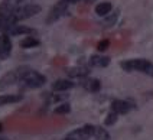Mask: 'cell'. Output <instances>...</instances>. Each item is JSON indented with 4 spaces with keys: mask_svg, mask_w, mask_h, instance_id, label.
Listing matches in <instances>:
<instances>
[{
    "mask_svg": "<svg viewBox=\"0 0 153 140\" xmlns=\"http://www.w3.org/2000/svg\"><path fill=\"white\" fill-rule=\"evenodd\" d=\"M71 111V107H69L68 103H65V104H61L58 105L56 108H55V113L56 114H67Z\"/></svg>",
    "mask_w": 153,
    "mask_h": 140,
    "instance_id": "ffe728a7",
    "label": "cell"
},
{
    "mask_svg": "<svg viewBox=\"0 0 153 140\" xmlns=\"http://www.w3.org/2000/svg\"><path fill=\"white\" fill-rule=\"evenodd\" d=\"M81 1H84V3H94L95 0H81Z\"/></svg>",
    "mask_w": 153,
    "mask_h": 140,
    "instance_id": "603a6c76",
    "label": "cell"
},
{
    "mask_svg": "<svg viewBox=\"0 0 153 140\" xmlns=\"http://www.w3.org/2000/svg\"><path fill=\"white\" fill-rule=\"evenodd\" d=\"M90 64L93 67H98V68H104L110 64V58L108 56H101V55H93L90 58Z\"/></svg>",
    "mask_w": 153,
    "mask_h": 140,
    "instance_id": "30bf717a",
    "label": "cell"
},
{
    "mask_svg": "<svg viewBox=\"0 0 153 140\" xmlns=\"http://www.w3.org/2000/svg\"><path fill=\"white\" fill-rule=\"evenodd\" d=\"M90 74V71L84 68V67H76V68H71L68 71V75L72 77V78H82V77H87Z\"/></svg>",
    "mask_w": 153,
    "mask_h": 140,
    "instance_id": "5bb4252c",
    "label": "cell"
},
{
    "mask_svg": "<svg viewBox=\"0 0 153 140\" xmlns=\"http://www.w3.org/2000/svg\"><path fill=\"white\" fill-rule=\"evenodd\" d=\"M39 12H41V6H38V4H26V6L17 7L13 12V18H15L16 22H19V20H23V19L32 18L35 15H38Z\"/></svg>",
    "mask_w": 153,
    "mask_h": 140,
    "instance_id": "277c9868",
    "label": "cell"
},
{
    "mask_svg": "<svg viewBox=\"0 0 153 140\" xmlns=\"http://www.w3.org/2000/svg\"><path fill=\"white\" fill-rule=\"evenodd\" d=\"M38 45H39V41L35 39L33 36H27V38H25V39L20 42V46H22V48H33V46H38Z\"/></svg>",
    "mask_w": 153,
    "mask_h": 140,
    "instance_id": "2e32d148",
    "label": "cell"
},
{
    "mask_svg": "<svg viewBox=\"0 0 153 140\" xmlns=\"http://www.w3.org/2000/svg\"><path fill=\"white\" fill-rule=\"evenodd\" d=\"M94 131H95V127L91 124H87L81 129L71 131L64 140H88L91 136H94Z\"/></svg>",
    "mask_w": 153,
    "mask_h": 140,
    "instance_id": "5b68a950",
    "label": "cell"
},
{
    "mask_svg": "<svg viewBox=\"0 0 153 140\" xmlns=\"http://www.w3.org/2000/svg\"><path fill=\"white\" fill-rule=\"evenodd\" d=\"M119 18V10H116V12H113V13H108L107 15V18L104 20V26H113L114 23H116V20Z\"/></svg>",
    "mask_w": 153,
    "mask_h": 140,
    "instance_id": "ac0fdd59",
    "label": "cell"
},
{
    "mask_svg": "<svg viewBox=\"0 0 153 140\" xmlns=\"http://www.w3.org/2000/svg\"><path fill=\"white\" fill-rule=\"evenodd\" d=\"M0 130H1V124H0Z\"/></svg>",
    "mask_w": 153,
    "mask_h": 140,
    "instance_id": "d4e9b609",
    "label": "cell"
},
{
    "mask_svg": "<svg viewBox=\"0 0 153 140\" xmlns=\"http://www.w3.org/2000/svg\"><path fill=\"white\" fill-rule=\"evenodd\" d=\"M111 108L117 114H126L133 108V105L127 103V101H123V100H114L113 104H111Z\"/></svg>",
    "mask_w": 153,
    "mask_h": 140,
    "instance_id": "9c48e42d",
    "label": "cell"
},
{
    "mask_svg": "<svg viewBox=\"0 0 153 140\" xmlns=\"http://www.w3.org/2000/svg\"><path fill=\"white\" fill-rule=\"evenodd\" d=\"M117 116H119V114L116 113V111L108 113L107 114V117H105V120H104V124H105V126H113L114 123L117 121Z\"/></svg>",
    "mask_w": 153,
    "mask_h": 140,
    "instance_id": "d6986e66",
    "label": "cell"
},
{
    "mask_svg": "<svg viewBox=\"0 0 153 140\" xmlns=\"http://www.w3.org/2000/svg\"><path fill=\"white\" fill-rule=\"evenodd\" d=\"M68 4H69L68 0H59V1H58V3L51 9L49 15H48V18H46V23H52V22L58 20V19L67 12Z\"/></svg>",
    "mask_w": 153,
    "mask_h": 140,
    "instance_id": "8992f818",
    "label": "cell"
},
{
    "mask_svg": "<svg viewBox=\"0 0 153 140\" xmlns=\"http://www.w3.org/2000/svg\"><path fill=\"white\" fill-rule=\"evenodd\" d=\"M76 1H79V0H68V3H76Z\"/></svg>",
    "mask_w": 153,
    "mask_h": 140,
    "instance_id": "cb8c5ba5",
    "label": "cell"
},
{
    "mask_svg": "<svg viewBox=\"0 0 153 140\" xmlns=\"http://www.w3.org/2000/svg\"><path fill=\"white\" fill-rule=\"evenodd\" d=\"M111 9H113L111 3H108V1H102V3H100V4L95 6V13H97L98 16H107V15L111 12Z\"/></svg>",
    "mask_w": 153,
    "mask_h": 140,
    "instance_id": "4fadbf2b",
    "label": "cell"
},
{
    "mask_svg": "<svg viewBox=\"0 0 153 140\" xmlns=\"http://www.w3.org/2000/svg\"><path fill=\"white\" fill-rule=\"evenodd\" d=\"M82 87L88 91H91V93H97L101 88V84H100L98 79H85L82 82Z\"/></svg>",
    "mask_w": 153,
    "mask_h": 140,
    "instance_id": "9a60e30c",
    "label": "cell"
},
{
    "mask_svg": "<svg viewBox=\"0 0 153 140\" xmlns=\"http://www.w3.org/2000/svg\"><path fill=\"white\" fill-rule=\"evenodd\" d=\"M121 68L124 71H139V72H143L145 74L146 71L149 70V67L152 65V62L147 61V59H128V61H124L120 64Z\"/></svg>",
    "mask_w": 153,
    "mask_h": 140,
    "instance_id": "3957f363",
    "label": "cell"
},
{
    "mask_svg": "<svg viewBox=\"0 0 153 140\" xmlns=\"http://www.w3.org/2000/svg\"><path fill=\"white\" fill-rule=\"evenodd\" d=\"M108 45H110V42H108L107 39H102V41H100V42H98V45H97V49H98L100 52H102V51H105V49L108 48Z\"/></svg>",
    "mask_w": 153,
    "mask_h": 140,
    "instance_id": "44dd1931",
    "label": "cell"
},
{
    "mask_svg": "<svg viewBox=\"0 0 153 140\" xmlns=\"http://www.w3.org/2000/svg\"><path fill=\"white\" fill-rule=\"evenodd\" d=\"M22 82H23L27 88H39L46 82V78L43 77L42 74H39V72H36V71H33V70H29L25 75H23Z\"/></svg>",
    "mask_w": 153,
    "mask_h": 140,
    "instance_id": "7a4b0ae2",
    "label": "cell"
},
{
    "mask_svg": "<svg viewBox=\"0 0 153 140\" xmlns=\"http://www.w3.org/2000/svg\"><path fill=\"white\" fill-rule=\"evenodd\" d=\"M72 87H74V82H71L69 79H58L52 85L55 91H67V90H71Z\"/></svg>",
    "mask_w": 153,
    "mask_h": 140,
    "instance_id": "8fae6325",
    "label": "cell"
},
{
    "mask_svg": "<svg viewBox=\"0 0 153 140\" xmlns=\"http://www.w3.org/2000/svg\"><path fill=\"white\" fill-rule=\"evenodd\" d=\"M12 52V42H10V38L9 35L3 33L0 35V58L1 59H6Z\"/></svg>",
    "mask_w": 153,
    "mask_h": 140,
    "instance_id": "52a82bcc",
    "label": "cell"
},
{
    "mask_svg": "<svg viewBox=\"0 0 153 140\" xmlns=\"http://www.w3.org/2000/svg\"><path fill=\"white\" fill-rule=\"evenodd\" d=\"M20 100H22V96H19V94H4V96H0V105L19 103Z\"/></svg>",
    "mask_w": 153,
    "mask_h": 140,
    "instance_id": "7c38bea8",
    "label": "cell"
},
{
    "mask_svg": "<svg viewBox=\"0 0 153 140\" xmlns=\"http://www.w3.org/2000/svg\"><path fill=\"white\" fill-rule=\"evenodd\" d=\"M145 74H147V75H150V77H153V64L150 65V67H149V70L146 71Z\"/></svg>",
    "mask_w": 153,
    "mask_h": 140,
    "instance_id": "7402d4cb",
    "label": "cell"
},
{
    "mask_svg": "<svg viewBox=\"0 0 153 140\" xmlns=\"http://www.w3.org/2000/svg\"><path fill=\"white\" fill-rule=\"evenodd\" d=\"M36 30L32 29V27H27V26H22V25H15L9 29L6 32V35H12V36H16V35H35Z\"/></svg>",
    "mask_w": 153,
    "mask_h": 140,
    "instance_id": "ba28073f",
    "label": "cell"
},
{
    "mask_svg": "<svg viewBox=\"0 0 153 140\" xmlns=\"http://www.w3.org/2000/svg\"><path fill=\"white\" fill-rule=\"evenodd\" d=\"M29 70H30L29 67H19L16 70H13V71H10V72H7V74H4V75L0 78V91H3V90H6L7 87L13 85V84L17 82V81H22L23 75H25Z\"/></svg>",
    "mask_w": 153,
    "mask_h": 140,
    "instance_id": "6da1fadb",
    "label": "cell"
},
{
    "mask_svg": "<svg viewBox=\"0 0 153 140\" xmlns=\"http://www.w3.org/2000/svg\"><path fill=\"white\" fill-rule=\"evenodd\" d=\"M94 136L97 137V140H110V134L108 131L102 127H95V131H94Z\"/></svg>",
    "mask_w": 153,
    "mask_h": 140,
    "instance_id": "e0dca14e",
    "label": "cell"
}]
</instances>
